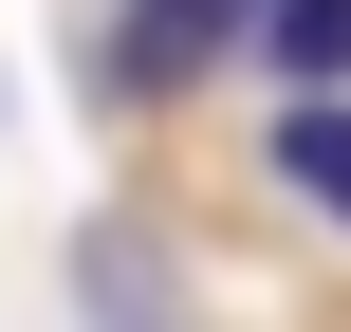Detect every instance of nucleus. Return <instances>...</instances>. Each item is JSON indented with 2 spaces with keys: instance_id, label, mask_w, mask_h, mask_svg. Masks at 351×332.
I'll use <instances>...</instances> for the list:
<instances>
[{
  "instance_id": "1",
  "label": "nucleus",
  "mask_w": 351,
  "mask_h": 332,
  "mask_svg": "<svg viewBox=\"0 0 351 332\" xmlns=\"http://www.w3.org/2000/svg\"><path fill=\"white\" fill-rule=\"evenodd\" d=\"M259 18H278V0H130V37H111L93 74H111V92H185V74H204L222 37H259Z\"/></svg>"
},
{
  "instance_id": "2",
  "label": "nucleus",
  "mask_w": 351,
  "mask_h": 332,
  "mask_svg": "<svg viewBox=\"0 0 351 332\" xmlns=\"http://www.w3.org/2000/svg\"><path fill=\"white\" fill-rule=\"evenodd\" d=\"M278 185H296L315 222H351V92H296V111H278Z\"/></svg>"
},
{
  "instance_id": "3",
  "label": "nucleus",
  "mask_w": 351,
  "mask_h": 332,
  "mask_svg": "<svg viewBox=\"0 0 351 332\" xmlns=\"http://www.w3.org/2000/svg\"><path fill=\"white\" fill-rule=\"evenodd\" d=\"M259 55H278L296 92H333V74H351V0H278V18H259Z\"/></svg>"
}]
</instances>
